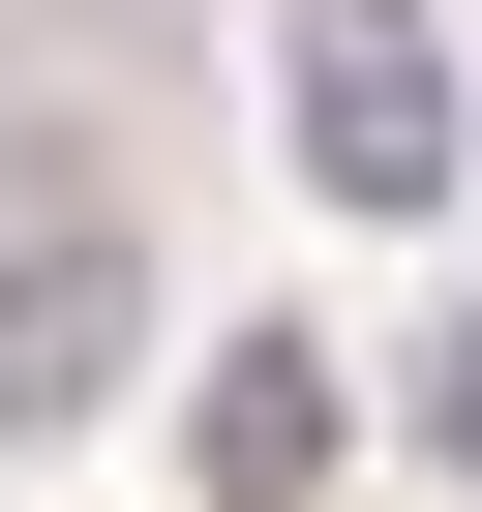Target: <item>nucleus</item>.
Segmentation results:
<instances>
[{
    "label": "nucleus",
    "instance_id": "4",
    "mask_svg": "<svg viewBox=\"0 0 482 512\" xmlns=\"http://www.w3.org/2000/svg\"><path fill=\"white\" fill-rule=\"evenodd\" d=\"M422 452H452V482H482V302H452V362H422Z\"/></svg>",
    "mask_w": 482,
    "mask_h": 512
},
{
    "label": "nucleus",
    "instance_id": "3",
    "mask_svg": "<svg viewBox=\"0 0 482 512\" xmlns=\"http://www.w3.org/2000/svg\"><path fill=\"white\" fill-rule=\"evenodd\" d=\"M332 482V362L302 332H211V512H302Z\"/></svg>",
    "mask_w": 482,
    "mask_h": 512
},
{
    "label": "nucleus",
    "instance_id": "2",
    "mask_svg": "<svg viewBox=\"0 0 482 512\" xmlns=\"http://www.w3.org/2000/svg\"><path fill=\"white\" fill-rule=\"evenodd\" d=\"M151 362V241L121 211H0V422H91Z\"/></svg>",
    "mask_w": 482,
    "mask_h": 512
},
{
    "label": "nucleus",
    "instance_id": "1",
    "mask_svg": "<svg viewBox=\"0 0 482 512\" xmlns=\"http://www.w3.org/2000/svg\"><path fill=\"white\" fill-rule=\"evenodd\" d=\"M272 121H302V181H332V211H452V151H482L452 0H272Z\"/></svg>",
    "mask_w": 482,
    "mask_h": 512
}]
</instances>
